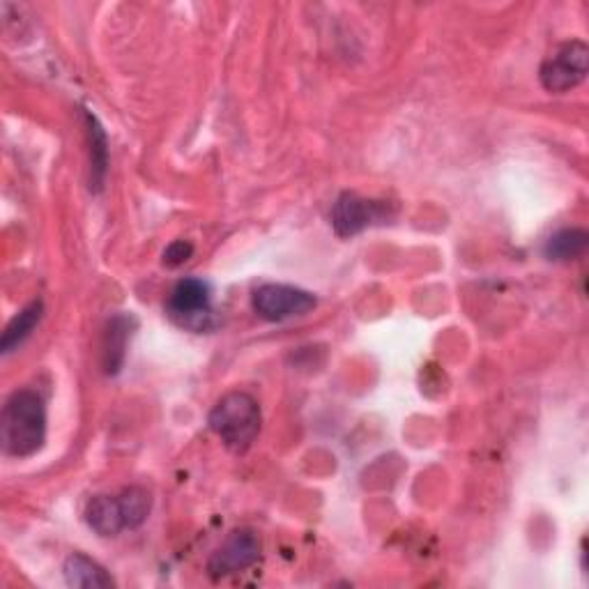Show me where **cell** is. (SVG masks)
I'll list each match as a JSON object with an SVG mask.
<instances>
[{"mask_svg":"<svg viewBox=\"0 0 589 589\" xmlns=\"http://www.w3.org/2000/svg\"><path fill=\"white\" fill-rule=\"evenodd\" d=\"M0 440L8 456L26 459L42 449L47 440V406L33 389L14 392L3 408Z\"/></svg>","mask_w":589,"mask_h":589,"instance_id":"1","label":"cell"},{"mask_svg":"<svg viewBox=\"0 0 589 589\" xmlns=\"http://www.w3.org/2000/svg\"><path fill=\"white\" fill-rule=\"evenodd\" d=\"M120 507H123V516H125V527L127 529H137L141 527L148 516H150V509H152V498L150 492L141 486H129L125 488L120 496Z\"/></svg>","mask_w":589,"mask_h":589,"instance_id":"14","label":"cell"},{"mask_svg":"<svg viewBox=\"0 0 589 589\" xmlns=\"http://www.w3.org/2000/svg\"><path fill=\"white\" fill-rule=\"evenodd\" d=\"M260 553H263V543H260L258 532H254L252 527L233 529L210 555V560H207V574H210L215 580L244 574L258 564Z\"/></svg>","mask_w":589,"mask_h":589,"instance_id":"5","label":"cell"},{"mask_svg":"<svg viewBox=\"0 0 589 589\" xmlns=\"http://www.w3.org/2000/svg\"><path fill=\"white\" fill-rule=\"evenodd\" d=\"M135 328H137L135 316L118 313L108 320L102 341V367L106 375H118L123 371L127 359V346Z\"/></svg>","mask_w":589,"mask_h":589,"instance_id":"8","label":"cell"},{"mask_svg":"<svg viewBox=\"0 0 589 589\" xmlns=\"http://www.w3.org/2000/svg\"><path fill=\"white\" fill-rule=\"evenodd\" d=\"M213 433L217 438L235 453H244L249 449L263 426L260 406L252 394L246 392H228L223 394L217 406L213 408L210 417H207Z\"/></svg>","mask_w":589,"mask_h":589,"instance_id":"2","label":"cell"},{"mask_svg":"<svg viewBox=\"0 0 589 589\" xmlns=\"http://www.w3.org/2000/svg\"><path fill=\"white\" fill-rule=\"evenodd\" d=\"M42 316H44V302L42 299H35V302L28 304V307H24L22 311H18L8 322L3 338H0V348H3V353L10 355L12 350H16L18 346H22L24 341L35 332V328L40 325Z\"/></svg>","mask_w":589,"mask_h":589,"instance_id":"11","label":"cell"},{"mask_svg":"<svg viewBox=\"0 0 589 589\" xmlns=\"http://www.w3.org/2000/svg\"><path fill=\"white\" fill-rule=\"evenodd\" d=\"M587 242H589V235L585 228H562V231L548 238L543 246V256L555 263L576 260L585 254Z\"/></svg>","mask_w":589,"mask_h":589,"instance_id":"13","label":"cell"},{"mask_svg":"<svg viewBox=\"0 0 589 589\" xmlns=\"http://www.w3.org/2000/svg\"><path fill=\"white\" fill-rule=\"evenodd\" d=\"M254 311L258 318L270 320V322H283L291 318L307 316L309 311L316 309V295L297 289V286H286V283H265V286H258L252 297Z\"/></svg>","mask_w":589,"mask_h":589,"instance_id":"6","label":"cell"},{"mask_svg":"<svg viewBox=\"0 0 589 589\" xmlns=\"http://www.w3.org/2000/svg\"><path fill=\"white\" fill-rule=\"evenodd\" d=\"M192 256H194V244L187 240H176L164 249L162 263L166 265V268H180V265H184Z\"/></svg>","mask_w":589,"mask_h":589,"instance_id":"15","label":"cell"},{"mask_svg":"<svg viewBox=\"0 0 589 589\" xmlns=\"http://www.w3.org/2000/svg\"><path fill=\"white\" fill-rule=\"evenodd\" d=\"M86 127H88V141H90V189L92 192H100L106 178L108 141H106L104 127L90 111H86Z\"/></svg>","mask_w":589,"mask_h":589,"instance_id":"12","label":"cell"},{"mask_svg":"<svg viewBox=\"0 0 589 589\" xmlns=\"http://www.w3.org/2000/svg\"><path fill=\"white\" fill-rule=\"evenodd\" d=\"M86 521L100 537H118L125 527V516L118 496H98L86 507Z\"/></svg>","mask_w":589,"mask_h":589,"instance_id":"10","label":"cell"},{"mask_svg":"<svg viewBox=\"0 0 589 589\" xmlns=\"http://www.w3.org/2000/svg\"><path fill=\"white\" fill-rule=\"evenodd\" d=\"M587 72H589V49L582 40H572L560 44L541 63L539 79L548 92L562 94L578 88L587 79Z\"/></svg>","mask_w":589,"mask_h":589,"instance_id":"4","label":"cell"},{"mask_svg":"<svg viewBox=\"0 0 589 589\" xmlns=\"http://www.w3.org/2000/svg\"><path fill=\"white\" fill-rule=\"evenodd\" d=\"M166 313L182 330L196 334L210 330L215 325L210 283L196 277H187L178 281L166 302Z\"/></svg>","mask_w":589,"mask_h":589,"instance_id":"3","label":"cell"},{"mask_svg":"<svg viewBox=\"0 0 589 589\" xmlns=\"http://www.w3.org/2000/svg\"><path fill=\"white\" fill-rule=\"evenodd\" d=\"M392 215L394 213L385 201H371L355 192H344L332 207V228L338 238H355L369 226L385 223Z\"/></svg>","mask_w":589,"mask_h":589,"instance_id":"7","label":"cell"},{"mask_svg":"<svg viewBox=\"0 0 589 589\" xmlns=\"http://www.w3.org/2000/svg\"><path fill=\"white\" fill-rule=\"evenodd\" d=\"M63 574H65V582L69 587H81V589L116 587V580L111 578V574L106 572V568L100 562L90 560L84 553H72L65 560Z\"/></svg>","mask_w":589,"mask_h":589,"instance_id":"9","label":"cell"}]
</instances>
